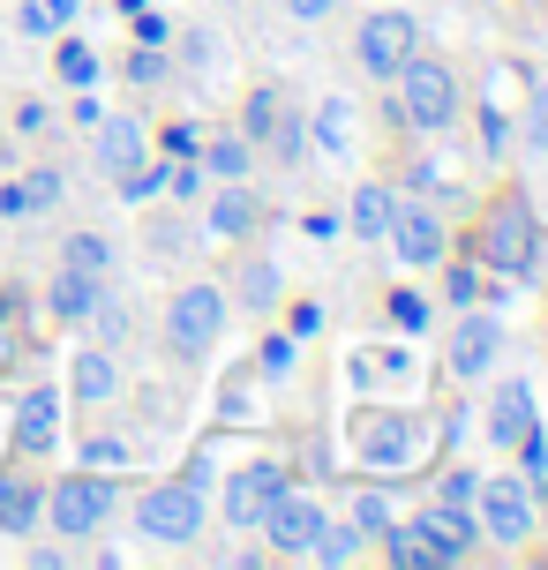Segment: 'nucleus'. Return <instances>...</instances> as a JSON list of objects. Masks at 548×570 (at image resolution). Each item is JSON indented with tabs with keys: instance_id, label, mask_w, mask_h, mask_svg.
Instances as JSON below:
<instances>
[{
	"instance_id": "nucleus-1",
	"label": "nucleus",
	"mask_w": 548,
	"mask_h": 570,
	"mask_svg": "<svg viewBox=\"0 0 548 570\" xmlns=\"http://www.w3.org/2000/svg\"><path fill=\"white\" fill-rule=\"evenodd\" d=\"M136 533H150L158 548H180L203 533V488L196 481H166L136 503Z\"/></svg>"
},
{
	"instance_id": "nucleus-2",
	"label": "nucleus",
	"mask_w": 548,
	"mask_h": 570,
	"mask_svg": "<svg viewBox=\"0 0 548 570\" xmlns=\"http://www.w3.org/2000/svg\"><path fill=\"white\" fill-rule=\"evenodd\" d=\"M399 83H405V120L413 128H451V114H459V76L443 68V60H405L399 68Z\"/></svg>"
},
{
	"instance_id": "nucleus-3",
	"label": "nucleus",
	"mask_w": 548,
	"mask_h": 570,
	"mask_svg": "<svg viewBox=\"0 0 548 570\" xmlns=\"http://www.w3.org/2000/svg\"><path fill=\"white\" fill-rule=\"evenodd\" d=\"M481 263L503 271V278H526V271H534V210H526L519 196L489 210V226H481Z\"/></svg>"
},
{
	"instance_id": "nucleus-4",
	"label": "nucleus",
	"mask_w": 548,
	"mask_h": 570,
	"mask_svg": "<svg viewBox=\"0 0 548 570\" xmlns=\"http://www.w3.org/2000/svg\"><path fill=\"white\" fill-rule=\"evenodd\" d=\"M413 46H421V30H413V16H399V8H383V16L361 23V68H369L375 83L399 76L405 60H413Z\"/></svg>"
},
{
	"instance_id": "nucleus-5",
	"label": "nucleus",
	"mask_w": 548,
	"mask_h": 570,
	"mask_svg": "<svg viewBox=\"0 0 548 570\" xmlns=\"http://www.w3.org/2000/svg\"><path fill=\"white\" fill-rule=\"evenodd\" d=\"M218 323H226V301H218V285H188L166 315V345L174 353H203V345L218 338Z\"/></svg>"
},
{
	"instance_id": "nucleus-6",
	"label": "nucleus",
	"mask_w": 548,
	"mask_h": 570,
	"mask_svg": "<svg viewBox=\"0 0 548 570\" xmlns=\"http://www.w3.org/2000/svg\"><path fill=\"white\" fill-rule=\"evenodd\" d=\"M286 495V465H241L233 473V488H226V518L248 533V525H263V511Z\"/></svg>"
},
{
	"instance_id": "nucleus-7",
	"label": "nucleus",
	"mask_w": 548,
	"mask_h": 570,
	"mask_svg": "<svg viewBox=\"0 0 548 570\" xmlns=\"http://www.w3.org/2000/svg\"><path fill=\"white\" fill-rule=\"evenodd\" d=\"M263 533H271V548H278V556H309V548H316V533H323V511L309 503V495H293V488H286V495L263 511Z\"/></svg>"
},
{
	"instance_id": "nucleus-8",
	"label": "nucleus",
	"mask_w": 548,
	"mask_h": 570,
	"mask_svg": "<svg viewBox=\"0 0 548 570\" xmlns=\"http://www.w3.org/2000/svg\"><path fill=\"white\" fill-rule=\"evenodd\" d=\"M106 511H114V488L106 481H60L53 488V525L60 533H98V525H106Z\"/></svg>"
},
{
	"instance_id": "nucleus-9",
	"label": "nucleus",
	"mask_w": 548,
	"mask_h": 570,
	"mask_svg": "<svg viewBox=\"0 0 548 570\" xmlns=\"http://www.w3.org/2000/svg\"><path fill=\"white\" fill-rule=\"evenodd\" d=\"M496 353H503V331H496V315H466L459 331H451V375H489Z\"/></svg>"
},
{
	"instance_id": "nucleus-10",
	"label": "nucleus",
	"mask_w": 548,
	"mask_h": 570,
	"mask_svg": "<svg viewBox=\"0 0 548 570\" xmlns=\"http://www.w3.org/2000/svg\"><path fill=\"white\" fill-rule=\"evenodd\" d=\"M481 525H489L496 541H526V525H534V495L519 481H489L481 488Z\"/></svg>"
},
{
	"instance_id": "nucleus-11",
	"label": "nucleus",
	"mask_w": 548,
	"mask_h": 570,
	"mask_svg": "<svg viewBox=\"0 0 548 570\" xmlns=\"http://www.w3.org/2000/svg\"><path fill=\"white\" fill-rule=\"evenodd\" d=\"M53 435H60V391H30L16 405V451L38 458V451H53Z\"/></svg>"
},
{
	"instance_id": "nucleus-12",
	"label": "nucleus",
	"mask_w": 548,
	"mask_h": 570,
	"mask_svg": "<svg viewBox=\"0 0 548 570\" xmlns=\"http://www.w3.org/2000/svg\"><path fill=\"white\" fill-rule=\"evenodd\" d=\"M391 233H399V256L405 263H443V226H436L429 210H391Z\"/></svg>"
},
{
	"instance_id": "nucleus-13",
	"label": "nucleus",
	"mask_w": 548,
	"mask_h": 570,
	"mask_svg": "<svg viewBox=\"0 0 548 570\" xmlns=\"http://www.w3.org/2000/svg\"><path fill=\"white\" fill-rule=\"evenodd\" d=\"M421 541L436 548V563H459L466 548H473V525L459 518V503H443V511H429V518H421Z\"/></svg>"
},
{
	"instance_id": "nucleus-14",
	"label": "nucleus",
	"mask_w": 548,
	"mask_h": 570,
	"mask_svg": "<svg viewBox=\"0 0 548 570\" xmlns=\"http://www.w3.org/2000/svg\"><path fill=\"white\" fill-rule=\"evenodd\" d=\"M489 435L496 443H526V435H534V399H526V383H503V391H496Z\"/></svg>"
},
{
	"instance_id": "nucleus-15",
	"label": "nucleus",
	"mask_w": 548,
	"mask_h": 570,
	"mask_svg": "<svg viewBox=\"0 0 548 570\" xmlns=\"http://www.w3.org/2000/svg\"><path fill=\"white\" fill-rule=\"evenodd\" d=\"M98 166L114 173H128V166H144V128H136V120H106V128H98Z\"/></svg>"
},
{
	"instance_id": "nucleus-16",
	"label": "nucleus",
	"mask_w": 548,
	"mask_h": 570,
	"mask_svg": "<svg viewBox=\"0 0 548 570\" xmlns=\"http://www.w3.org/2000/svg\"><path fill=\"white\" fill-rule=\"evenodd\" d=\"M60 196V173H30V180H8L0 188V218H23V210H46Z\"/></svg>"
},
{
	"instance_id": "nucleus-17",
	"label": "nucleus",
	"mask_w": 548,
	"mask_h": 570,
	"mask_svg": "<svg viewBox=\"0 0 548 570\" xmlns=\"http://www.w3.org/2000/svg\"><path fill=\"white\" fill-rule=\"evenodd\" d=\"M30 525H38V488L23 473H8L0 481V533H30Z\"/></svg>"
},
{
	"instance_id": "nucleus-18",
	"label": "nucleus",
	"mask_w": 548,
	"mask_h": 570,
	"mask_svg": "<svg viewBox=\"0 0 548 570\" xmlns=\"http://www.w3.org/2000/svg\"><path fill=\"white\" fill-rule=\"evenodd\" d=\"M53 308L68 315V323H84V315L98 308V271H76V263H68L60 285H53Z\"/></svg>"
},
{
	"instance_id": "nucleus-19",
	"label": "nucleus",
	"mask_w": 548,
	"mask_h": 570,
	"mask_svg": "<svg viewBox=\"0 0 548 570\" xmlns=\"http://www.w3.org/2000/svg\"><path fill=\"white\" fill-rule=\"evenodd\" d=\"M248 226H256V196H248V188H226V196L211 203V233H226V240H241Z\"/></svg>"
},
{
	"instance_id": "nucleus-20",
	"label": "nucleus",
	"mask_w": 548,
	"mask_h": 570,
	"mask_svg": "<svg viewBox=\"0 0 548 570\" xmlns=\"http://www.w3.org/2000/svg\"><path fill=\"white\" fill-rule=\"evenodd\" d=\"M76 8H84V0H23V8H16V23H23L30 38H46V30L76 23Z\"/></svg>"
},
{
	"instance_id": "nucleus-21",
	"label": "nucleus",
	"mask_w": 548,
	"mask_h": 570,
	"mask_svg": "<svg viewBox=\"0 0 548 570\" xmlns=\"http://www.w3.org/2000/svg\"><path fill=\"white\" fill-rule=\"evenodd\" d=\"M391 210H399V203H391V188H361V196H353V233H391Z\"/></svg>"
},
{
	"instance_id": "nucleus-22",
	"label": "nucleus",
	"mask_w": 548,
	"mask_h": 570,
	"mask_svg": "<svg viewBox=\"0 0 548 570\" xmlns=\"http://www.w3.org/2000/svg\"><path fill=\"white\" fill-rule=\"evenodd\" d=\"M405 451H413V428H405V421H375V428H369V458L399 465Z\"/></svg>"
},
{
	"instance_id": "nucleus-23",
	"label": "nucleus",
	"mask_w": 548,
	"mask_h": 570,
	"mask_svg": "<svg viewBox=\"0 0 548 570\" xmlns=\"http://www.w3.org/2000/svg\"><path fill=\"white\" fill-rule=\"evenodd\" d=\"M391 563H405V570H429L436 563V548L421 541V525H391Z\"/></svg>"
},
{
	"instance_id": "nucleus-24",
	"label": "nucleus",
	"mask_w": 548,
	"mask_h": 570,
	"mask_svg": "<svg viewBox=\"0 0 548 570\" xmlns=\"http://www.w3.org/2000/svg\"><path fill=\"white\" fill-rule=\"evenodd\" d=\"M106 391H114V361L106 353H84L76 361V399H106Z\"/></svg>"
},
{
	"instance_id": "nucleus-25",
	"label": "nucleus",
	"mask_w": 548,
	"mask_h": 570,
	"mask_svg": "<svg viewBox=\"0 0 548 570\" xmlns=\"http://www.w3.org/2000/svg\"><path fill=\"white\" fill-rule=\"evenodd\" d=\"M248 136H278L293 150V128H278V98H271V90H256V98H248Z\"/></svg>"
},
{
	"instance_id": "nucleus-26",
	"label": "nucleus",
	"mask_w": 548,
	"mask_h": 570,
	"mask_svg": "<svg viewBox=\"0 0 548 570\" xmlns=\"http://www.w3.org/2000/svg\"><path fill=\"white\" fill-rule=\"evenodd\" d=\"M53 68H60V83H76V90H84L90 76H98V53H90V46H76V38H68V46H60V60H53Z\"/></svg>"
},
{
	"instance_id": "nucleus-27",
	"label": "nucleus",
	"mask_w": 548,
	"mask_h": 570,
	"mask_svg": "<svg viewBox=\"0 0 548 570\" xmlns=\"http://www.w3.org/2000/svg\"><path fill=\"white\" fill-rule=\"evenodd\" d=\"M353 525H361V533H391V503H383V495H361V503H353Z\"/></svg>"
},
{
	"instance_id": "nucleus-28",
	"label": "nucleus",
	"mask_w": 548,
	"mask_h": 570,
	"mask_svg": "<svg viewBox=\"0 0 548 570\" xmlns=\"http://www.w3.org/2000/svg\"><path fill=\"white\" fill-rule=\"evenodd\" d=\"M68 263H76V271H106V240H98V233L68 240Z\"/></svg>"
},
{
	"instance_id": "nucleus-29",
	"label": "nucleus",
	"mask_w": 548,
	"mask_h": 570,
	"mask_svg": "<svg viewBox=\"0 0 548 570\" xmlns=\"http://www.w3.org/2000/svg\"><path fill=\"white\" fill-rule=\"evenodd\" d=\"M211 173H248V150H241V142H218V150H211Z\"/></svg>"
},
{
	"instance_id": "nucleus-30",
	"label": "nucleus",
	"mask_w": 548,
	"mask_h": 570,
	"mask_svg": "<svg viewBox=\"0 0 548 570\" xmlns=\"http://www.w3.org/2000/svg\"><path fill=\"white\" fill-rule=\"evenodd\" d=\"M293 368V338H271L263 345V375H286Z\"/></svg>"
},
{
	"instance_id": "nucleus-31",
	"label": "nucleus",
	"mask_w": 548,
	"mask_h": 570,
	"mask_svg": "<svg viewBox=\"0 0 548 570\" xmlns=\"http://www.w3.org/2000/svg\"><path fill=\"white\" fill-rule=\"evenodd\" d=\"M158 76H166V60H158V53H136V60H128V83H158Z\"/></svg>"
},
{
	"instance_id": "nucleus-32",
	"label": "nucleus",
	"mask_w": 548,
	"mask_h": 570,
	"mask_svg": "<svg viewBox=\"0 0 548 570\" xmlns=\"http://www.w3.org/2000/svg\"><path fill=\"white\" fill-rule=\"evenodd\" d=\"M451 301H481V271H451Z\"/></svg>"
},
{
	"instance_id": "nucleus-33",
	"label": "nucleus",
	"mask_w": 548,
	"mask_h": 570,
	"mask_svg": "<svg viewBox=\"0 0 548 570\" xmlns=\"http://www.w3.org/2000/svg\"><path fill=\"white\" fill-rule=\"evenodd\" d=\"M391 315H399L405 331H413V323H429V308H421V301H413V293H399V301H391Z\"/></svg>"
},
{
	"instance_id": "nucleus-34",
	"label": "nucleus",
	"mask_w": 548,
	"mask_h": 570,
	"mask_svg": "<svg viewBox=\"0 0 548 570\" xmlns=\"http://www.w3.org/2000/svg\"><path fill=\"white\" fill-rule=\"evenodd\" d=\"M293 16H301V23H323V16H331V0H286Z\"/></svg>"
},
{
	"instance_id": "nucleus-35",
	"label": "nucleus",
	"mask_w": 548,
	"mask_h": 570,
	"mask_svg": "<svg viewBox=\"0 0 548 570\" xmlns=\"http://www.w3.org/2000/svg\"><path fill=\"white\" fill-rule=\"evenodd\" d=\"M534 150H548V90L534 98Z\"/></svg>"
}]
</instances>
